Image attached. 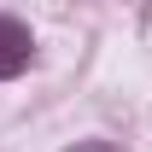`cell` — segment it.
<instances>
[{
  "mask_svg": "<svg viewBox=\"0 0 152 152\" xmlns=\"http://www.w3.org/2000/svg\"><path fill=\"white\" fill-rule=\"evenodd\" d=\"M29 64V29L18 18H0V76H12Z\"/></svg>",
  "mask_w": 152,
  "mask_h": 152,
  "instance_id": "obj_1",
  "label": "cell"
}]
</instances>
